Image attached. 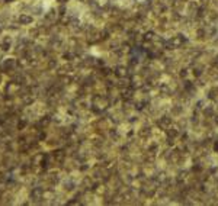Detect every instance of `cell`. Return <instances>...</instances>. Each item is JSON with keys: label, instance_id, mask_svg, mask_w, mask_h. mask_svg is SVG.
<instances>
[{"label": "cell", "instance_id": "6da1fadb", "mask_svg": "<svg viewBox=\"0 0 218 206\" xmlns=\"http://www.w3.org/2000/svg\"><path fill=\"white\" fill-rule=\"evenodd\" d=\"M1 68H3V71H6V73H9V71H13V70L16 68V60H12V58L6 60Z\"/></svg>", "mask_w": 218, "mask_h": 206}, {"label": "cell", "instance_id": "7a4b0ae2", "mask_svg": "<svg viewBox=\"0 0 218 206\" xmlns=\"http://www.w3.org/2000/svg\"><path fill=\"white\" fill-rule=\"evenodd\" d=\"M42 195H44L42 189L41 187H35V189H32V192H31V199L38 202L39 199H42Z\"/></svg>", "mask_w": 218, "mask_h": 206}, {"label": "cell", "instance_id": "3957f363", "mask_svg": "<svg viewBox=\"0 0 218 206\" xmlns=\"http://www.w3.org/2000/svg\"><path fill=\"white\" fill-rule=\"evenodd\" d=\"M19 23L21 25H29V23H32V16H29V15H21L19 16Z\"/></svg>", "mask_w": 218, "mask_h": 206}, {"label": "cell", "instance_id": "277c9868", "mask_svg": "<svg viewBox=\"0 0 218 206\" xmlns=\"http://www.w3.org/2000/svg\"><path fill=\"white\" fill-rule=\"evenodd\" d=\"M9 48H10V38H6L4 42L1 44V49H3V51H7Z\"/></svg>", "mask_w": 218, "mask_h": 206}, {"label": "cell", "instance_id": "5b68a950", "mask_svg": "<svg viewBox=\"0 0 218 206\" xmlns=\"http://www.w3.org/2000/svg\"><path fill=\"white\" fill-rule=\"evenodd\" d=\"M33 99H32V95L31 96H25L23 97V103H26V105H29V103H32Z\"/></svg>", "mask_w": 218, "mask_h": 206}, {"label": "cell", "instance_id": "8992f818", "mask_svg": "<svg viewBox=\"0 0 218 206\" xmlns=\"http://www.w3.org/2000/svg\"><path fill=\"white\" fill-rule=\"evenodd\" d=\"M25 125H26V120H25V119H23V120H19V122H18V128H19V129L25 128Z\"/></svg>", "mask_w": 218, "mask_h": 206}, {"label": "cell", "instance_id": "52a82bcc", "mask_svg": "<svg viewBox=\"0 0 218 206\" xmlns=\"http://www.w3.org/2000/svg\"><path fill=\"white\" fill-rule=\"evenodd\" d=\"M60 1H64V0H60Z\"/></svg>", "mask_w": 218, "mask_h": 206}, {"label": "cell", "instance_id": "ba28073f", "mask_svg": "<svg viewBox=\"0 0 218 206\" xmlns=\"http://www.w3.org/2000/svg\"><path fill=\"white\" fill-rule=\"evenodd\" d=\"M0 32H1V28H0Z\"/></svg>", "mask_w": 218, "mask_h": 206}]
</instances>
